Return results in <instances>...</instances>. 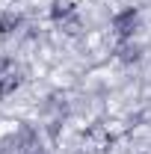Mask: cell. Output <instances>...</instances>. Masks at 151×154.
I'll use <instances>...</instances> for the list:
<instances>
[{
  "mask_svg": "<svg viewBox=\"0 0 151 154\" xmlns=\"http://www.w3.org/2000/svg\"><path fill=\"white\" fill-rule=\"evenodd\" d=\"M139 24H142L139 9H136V6H128V9H122V12L113 15V33L122 38V42H128V38H133V33L139 30Z\"/></svg>",
  "mask_w": 151,
  "mask_h": 154,
  "instance_id": "cell-1",
  "label": "cell"
},
{
  "mask_svg": "<svg viewBox=\"0 0 151 154\" xmlns=\"http://www.w3.org/2000/svg\"><path fill=\"white\" fill-rule=\"evenodd\" d=\"M116 57H119V62L131 65V62H139V59H142V48H139L133 38H128V42H119V48H116Z\"/></svg>",
  "mask_w": 151,
  "mask_h": 154,
  "instance_id": "cell-2",
  "label": "cell"
},
{
  "mask_svg": "<svg viewBox=\"0 0 151 154\" xmlns=\"http://www.w3.org/2000/svg\"><path fill=\"white\" fill-rule=\"evenodd\" d=\"M74 18V3H71V0H54V3H51V21H62V24H65V21H71Z\"/></svg>",
  "mask_w": 151,
  "mask_h": 154,
  "instance_id": "cell-3",
  "label": "cell"
},
{
  "mask_svg": "<svg viewBox=\"0 0 151 154\" xmlns=\"http://www.w3.org/2000/svg\"><path fill=\"white\" fill-rule=\"evenodd\" d=\"M24 27V18L18 12H0V36H12Z\"/></svg>",
  "mask_w": 151,
  "mask_h": 154,
  "instance_id": "cell-4",
  "label": "cell"
},
{
  "mask_svg": "<svg viewBox=\"0 0 151 154\" xmlns=\"http://www.w3.org/2000/svg\"><path fill=\"white\" fill-rule=\"evenodd\" d=\"M21 83H24V77H21L18 71H6V74L0 77V98L15 95V92L21 89Z\"/></svg>",
  "mask_w": 151,
  "mask_h": 154,
  "instance_id": "cell-5",
  "label": "cell"
},
{
  "mask_svg": "<svg viewBox=\"0 0 151 154\" xmlns=\"http://www.w3.org/2000/svg\"><path fill=\"white\" fill-rule=\"evenodd\" d=\"M6 71H12V59H9V57H0V77L6 74Z\"/></svg>",
  "mask_w": 151,
  "mask_h": 154,
  "instance_id": "cell-6",
  "label": "cell"
},
{
  "mask_svg": "<svg viewBox=\"0 0 151 154\" xmlns=\"http://www.w3.org/2000/svg\"><path fill=\"white\" fill-rule=\"evenodd\" d=\"M36 154H45V151H36Z\"/></svg>",
  "mask_w": 151,
  "mask_h": 154,
  "instance_id": "cell-7",
  "label": "cell"
}]
</instances>
